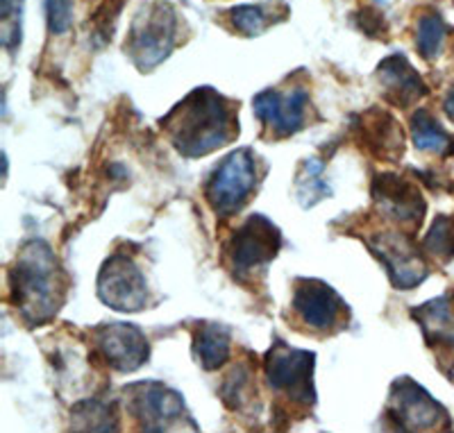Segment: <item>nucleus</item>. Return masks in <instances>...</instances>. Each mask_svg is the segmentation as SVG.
Masks as SVG:
<instances>
[{
	"mask_svg": "<svg viewBox=\"0 0 454 433\" xmlns=\"http://www.w3.org/2000/svg\"><path fill=\"white\" fill-rule=\"evenodd\" d=\"M282 248V232L262 213H253L225 243V259L239 279L262 273Z\"/></svg>",
	"mask_w": 454,
	"mask_h": 433,
	"instance_id": "7",
	"label": "nucleus"
},
{
	"mask_svg": "<svg viewBox=\"0 0 454 433\" xmlns=\"http://www.w3.org/2000/svg\"><path fill=\"white\" fill-rule=\"evenodd\" d=\"M0 19H3V46L14 52L21 46V23H23V0H0Z\"/></svg>",
	"mask_w": 454,
	"mask_h": 433,
	"instance_id": "26",
	"label": "nucleus"
},
{
	"mask_svg": "<svg viewBox=\"0 0 454 433\" xmlns=\"http://www.w3.org/2000/svg\"><path fill=\"white\" fill-rule=\"evenodd\" d=\"M46 21L52 35H64L73 26V0H46Z\"/></svg>",
	"mask_w": 454,
	"mask_h": 433,
	"instance_id": "27",
	"label": "nucleus"
},
{
	"mask_svg": "<svg viewBox=\"0 0 454 433\" xmlns=\"http://www.w3.org/2000/svg\"><path fill=\"white\" fill-rule=\"evenodd\" d=\"M129 415L144 431H176V429H198L192 422L180 392L160 382H139L125 388Z\"/></svg>",
	"mask_w": 454,
	"mask_h": 433,
	"instance_id": "6",
	"label": "nucleus"
},
{
	"mask_svg": "<svg viewBox=\"0 0 454 433\" xmlns=\"http://www.w3.org/2000/svg\"><path fill=\"white\" fill-rule=\"evenodd\" d=\"M254 392L253 370L246 363H239L230 370V375L221 383V398L223 404L232 411H241L246 404H250V398Z\"/></svg>",
	"mask_w": 454,
	"mask_h": 433,
	"instance_id": "23",
	"label": "nucleus"
},
{
	"mask_svg": "<svg viewBox=\"0 0 454 433\" xmlns=\"http://www.w3.org/2000/svg\"><path fill=\"white\" fill-rule=\"evenodd\" d=\"M253 109L273 139H286L307 125L309 91L305 87H291L286 91L266 89L253 98Z\"/></svg>",
	"mask_w": 454,
	"mask_h": 433,
	"instance_id": "13",
	"label": "nucleus"
},
{
	"mask_svg": "<svg viewBox=\"0 0 454 433\" xmlns=\"http://www.w3.org/2000/svg\"><path fill=\"white\" fill-rule=\"evenodd\" d=\"M93 352L100 361L121 375L137 372L150 359V343L144 331L128 322H109L93 329Z\"/></svg>",
	"mask_w": 454,
	"mask_h": 433,
	"instance_id": "12",
	"label": "nucleus"
},
{
	"mask_svg": "<svg viewBox=\"0 0 454 433\" xmlns=\"http://www.w3.org/2000/svg\"><path fill=\"white\" fill-rule=\"evenodd\" d=\"M366 245L384 266L393 289L411 290L427 279L429 268L411 236L403 232H375L366 236Z\"/></svg>",
	"mask_w": 454,
	"mask_h": 433,
	"instance_id": "10",
	"label": "nucleus"
},
{
	"mask_svg": "<svg viewBox=\"0 0 454 433\" xmlns=\"http://www.w3.org/2000/svg\"><path fill=\"white\" fill-rule=\"evenodd\" d=\"M375 78L382 89V98L395 109H409L429 93L423 75L411 66L403 52L388 55L380 62Z\"/></svg>",
	"mask_w": 454,
	"mask_h": 433,
	"instance_id": "15",
	"label": "nucleus"
},
{
	"mask_svg": "<svg viewBox=\"0 0 454 433\" xmlns=\"http://www.w3.org/2000/svg\"><path fill=\"white\" fill-rule=\"evenodd\" d=\"M193 356L202 370H218L232 356V334L225 325L205 322L193 334Z\"/></svg>",
	"mask_w": 454,
	"mask_h": 433,
	"instance_id": "18",
	"label": "nucleus"
},
{
	"mask_svg": "<svg viewBox=\"0 0 454 433\" xmlns=\"http://www.w3.org/2000/svg\"><path fill=\"white\" fill-rule=\"evenodd\" d=\"M443 112H445V116H448V119L454 123V87L450 89L448 96H445V100H443Z\"/></svg>",
	"mask_w": 454,
	"mask_h": 433,
	"instance_id": "29",
	"label": "nucleus"
},
{
	"mask_svg": "<svg viewBox=\"0 0 454 433\" xmlns=\"http://www.w3.org/2000/svg\"><path fill=\"white\" fill-rule=\"evenodd\" d=\"M356 19H359V27H362L364 35L372 36V39L384 35V16L377 10H372V7H364Z\"/></svg>",
	"mask_w": 454,
	"mask_h": 433,
	"instance_id": "28",
	"label": "nucleus"
},
{
	"mask_svg": "<svg viewBox=\"0 0 454 433\" xmlns=\"http://www.w3.org/2000/svg\"><path fill=\"white\" fill-rule=\"evenodd\" d=\"M384 418L400 431H434L450 429V415L441 402L429 395L411 376H397L388 390Z\"/></svg>",
	"mask_w": 454,
	"mask_h": 433,
	"instance_id": "8",
	"label": "nucleus"
},
{
	"mask_svg": "<svg viewBox=\"0 0 454 433\" xmlns=\"http://www.w3.org/2000/svg\"><path fill=\"white\" fill-rule=\"evenodd\" d=\"M411 141L416 150L436 157L454 155V139L439 125L427 109H419L411 116Z\"/></svg>",
	"mask_w": 454,
	"mask_h": 433,
	"instance_id": "20",
	"label": "nucleus"
},
{
	"mask_svg": "<svg viewBox=\"0 0 454 433\" xmlns=\"http://www.w3.org/2000/svg\"><path fill=\"white\" fill-rule=\"evenodd\" d=\"M259 177L262 173H259V157L254 155V150L239 148L230 152L214 168L205 186V197L214 213L230 218L241 212L253 197Z\"/></svg>",
	"mask_w": 454,
	"mask_h": 433,
	"instance_id": "4",
	"label": "nucleus"
},
{
	"mask_svg": "<svg viewBox=\"0 0 454 433\" xmlns=\"http://www.w3.org/2000/svg\"><path fill=\"white\" fill-rule=\"evenodd\" d=\"M423 252L439 263L454 259V216H436L423 238Z\"/></svg>",
	"mask_w": 454,
	"mask_h": 433,
	"instance_id": "24",
	"label": "nucleus"
},
{
	"mask_svg": "<svg viewBox=\"0 0 454 433\" xmlns=\"http://www.w3.org/2000/svg\"><path fill=\"white\" fill-rule=\"evenodd\" d=\"M71 427L75 431H119L116 402H109L105 398L82 399L73 406Z\"/></svg>",
	"mask_w": 454,
	"mask_h": 433,
	"instance_id": "19",
	"label": "nucleus"
},
{
	"mask_svg": "<svg viewBox=\"0 0 454 433\" xmlns=\"http://www.w3.org/2000/svg\"><path fill=\"white\" fill-rule=\"evenodd\" d=\"M372 205L387 220L407 229H419L423 225L425 212H427L423 191L397 173L375 175V180H372Z\"/></svg>",
	"mask_w": 454,
	"mask_h": 433,
	"instance_id": "14",
	"label": "nucleus"
},
{
	"mask_svg": "<svg viewBox=\"0 0 454 433\" xmlns=\"http://www.w3.org/2000/svg\"><path fill=\"white\" fill-rule=\"evenodd\" d=\"M314 367V352L295 350L282 341H275V345L263 356V376H266L270 390L298 406H314L316 404Z\"/></svg>",
	"mask_w": 454,
	"mask_h": 433,
	"instance_id": "5",
	"label": "nucleus"
},
{
	"mask_svg": "<svg viewBox=\"0 0 454 433\" xmlns=\"http://www.w3.org/2000/svg\"><path fill=\"white\" fill-rule=\"evenodd\" d=\"M100 302L121 313H139L148 306L150 290L137 261L125 252L109 254L96 284Z\"/></svg>",
	"mask_w": 454,
	"mask_h": 433,
	"instance_id": "9",
	"label": "nucleus"
},
{
	"mask_svg": "<svg viewBox=\"0 0 454 433\" xmlns=\"http://www.w3.org/2000/svg\"><path fill=\"white\" fill-rule=\"evenodd\" d=\"M180 19L168 3H153L137 14L129 27L125 52L141 73L153 71L177 46Z\"/></svg>",
	"mask_w": 454,
	"mask_h": 433,
	"instance_id": "3",
	"label": "nucleus"
},
{
	"mask_svg": "<svg viewBox=\"0 0 454 433\" xmlns=\"http://www.w3.org/2000/svg\"><path fill=\"white\" fill-rule=\"evenodd\" d=\"M160 125L182 157L198 159L237 141L239 103L212 87H198L160 119Z\"/></svg>",
	"mask_w": 454,
	"mask_h": 433,
	"instance_id": "1",
	"label": "nucleus"
},
{
	"mask_svg": "<svg viewBox=\"0 0 454 433\" xmlns=\"http://www.w3.org/2000/svg\"><path fill=\"white\" fill-rule=\"evenodd\" d=\"M448 26L439 14L420 16L419 32H416V46L425 59H436L443 50Z\"/></svg>",
	"mask_w": 454,
	"mask_h": 433,
	"instance_id": "25",
	"label": "nucleus"
},
{
	"mask_svg": "<svg viewBox=\"0 0 454 433\" xmlns=\"http://www.w3.org/2000/svg\"><path fill=\"white\" fill-rule=\"evenodd\" d=\"M411 318L419 322L432 350H454V306L450 295L434 298L411 309Z\"/></svg>",
	"mask_w": 454,
	"mask_h": 433,
	"instance_id": "17",
	"label": "nucleus"
},
{
	"mask_svg": "<svg viewBox=\"0 0 454 433\" xmlns=\"http://www.w3.org/2000/svg\"><path fill=\"white\" fill-rule=\"evenodd\" d=\"M355 129L359 141L368 152L384 161H400L404 155V132L384 109H368L366 114L356 116Z\"/></svg>",
	"mask_w": 454,
	"mask_h": 433,
	"instance_id": "16",
	"label": "nucleus"
},
{
	"mask_svg": "<svg viewBox=\"0 0 454 433\" xmlns=\"http://www.w3.org/2000/svg\"><path fill=\"white\" fill-rule=\"evenodd\" d=\"M291 309L298 320L309 329L320 331H339L348 320L350 306L330 284L323 279L298 277L294 282V299Z\"/></svg>",
	"mask_w": 454,
	"mask_h": 433,
	"instance_id": "11",
	"label": "nucleus"
},
{
	"mask_svg": "<svg viewBox=\"0 0 454 433\" xmlns=\"http://www.w3.org/2000/svg\"><path fill=\"white\" fill-rule=\"evenodd\" d=\"M67 299V274L42 238L19 250L10 270V302L27 327L51 322Z\"/></svg>",
	"mask_w": 454,
	"mask_h": 433,
	"instance_id": "2",
	"label": "nucleus"
},
{
	"mask_svg": "<svg viewBox=\"0 0 454 433\" xmlns=\"http://www.w3.org/2000/svg\"><path fill=\"white\" fill-rule=\"evenodd\" d=\"M234 30L241 32L243 36H259L269 30L275 21H284L282 14H275L273 3L266 5H237L230 10Z\"/></svg>",
	"mask_w": 454,
	"mask_h": 433,
	"instance_id": "22",
	"label": "nucleus"
},
{
	"mask_svg": "<svg viewBox=\"0 0 454 433\" xmlns=\"http://www.w3.org/2000/svg\"><path fill=\"white\" fill-rule=\"evenodd\" d=\"M323 171H325V164L318 157H309V159L302 161L298 177H295V197H298L300 206L309 209V206L318 205L320 200L332 196V186L323 177Z\"/></svg>",
	"mask_w": 454,
	"mask_h": 433,
	"instance_id": "21",
	"label": "nucleus"
}]
</instances>
